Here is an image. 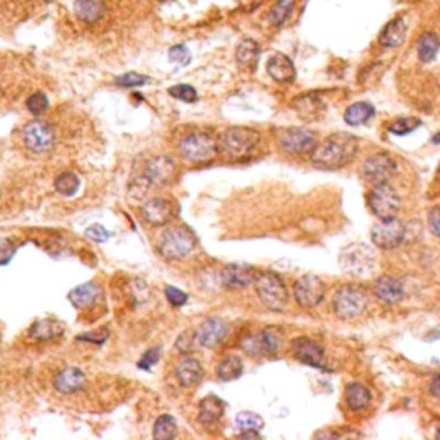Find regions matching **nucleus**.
<instances>
[{"mask_svg":"<svg viewBox=\"0 0 440 440\" xmlns=\"http://www.w3.org/2000/svg\"><path fill=\"white\" fill-rule=\"evenodd\" d=\"M360 150V142L356 136L347 133H336L323 140L322 143H316L312 151V162L315 167L336 171L344 167L356 157Z\"/></svg>","mask_w":440,"mask_h":440,"instance_id":"nucleus-1","label":"nucleus"},{"mask_svg":"<svg viewBox=\"0 0 440 440\" xmlns=\"http://www.w3.org/2000/svg\"><path fill=\"white\" fill-rule=\"evenodd\" d=\"M260 140L262 136L256 129L234 126V128L225 129L217 138V150L227 160H246L260 145Z\"/></svg>","mask_w":440,"mask_h":440,"instance_id":"nucleus-2","label":"nucleus"},{"mask_svg":"<svg viewBox=\"0 0 440 440\" xmlns=\"http://www.w3.org/2000/svg\"><path fill=\"white\" fill-rule=\"evenodd\" d=\"M255 289L265 308L272 309V312L286 309L287 303H289V293H287L284 280L276 272L258 274L255 279Z\"/></svg>","mask_w":440,"mask_h":440,"instance_id":"nucleus-3","label":"nucleus"},{"mask_svg":"<svg viewBox=\"0 0 440 440\" xmlns=\"http://www.w3.org/2000/svg\"><path fill=\"white\" fill-rule=\"evenodd\" d=\"M368 306V293L361 286L347 284L334 296V313L341 320H354L363 315Z\"/></svg>","mask_w":440,"mask_h":440,"instance_id":"nucleus-4","label":"nucleus"},{"mask_svg":"<svg viewBox=\"0 0 440 440\" xmlns=\"http://www.w3.org/2000/svg\"><path fill=\"white\" fill-rule=\"evenodd\" d=\"M196 238L189 229L174 225L162 232L158 239V251L167 260H181L195 249Z\"/></svg>","mask_w":440,"mask_h":440,"instance_id":"nucleus-5","label":"nucleus"},{"mask_svg":"<svg viewBox=\"0 0 440 440\" xmlns=\"http://www.w3.org/2000/svg\"><path fill=\"white\" fill-rule=\"evenodd\" d=\"M179 153L186 162L191 164H207L213 160L217 150V138L209 133H189L179 142Z\"/></svg>","mask_w":440,"mask_h":440,"instance_id":"nucleus-6","label":"nucleus"},{"mask_svg":"<svg viewBox=\"0 0 440 440\" xmlns=\"http://www.w3.org/2000/svg\"><path fill=\"white\" fill-rule=\"evenodd\" d=\"M368 207L373 216L379 217L380 220L394 219L401 210V198L396 188H392L389 182H380V184H373V188L370 189Z\"/></svg>","mask_w":440,"mask_h":440,"instance_id":"nucleus-7","label":"nucleus"},{"mask_svg":"<svg viewBox=\"0 0 440 440\" xmlns=\"http://www.w3.org/2000/svg\"><path fill=\"white\" fill-rule=\"evenodd\" d=\"M291 351H293V356L299 363L308 365V367L320 370L323 373L332 372V368L327 365L325 350L316 341L309 339V337H296L291 343Z\"/></svg>","mask_w":440,"mask_h":440,"instance_id":"nucleus-8","label":"nucleus"},{"mask_svg":"<svg viewBox=\"0 0 440 440\" xmlns=\"http://www.w3.org/2000/svg\"><path fill=\"white\" fill-rule=\"evenodd\" d=\"M372 242L380 249H396L406 238V227L397 217L376 222L372 227Z\"/></svg>","mask_w":440,"mask_h":440,"instance_id":"nucleus-9","label":"nucleus"},{"mask_svg":"<svg viewBox=\"0 0 440 440\" xmlns=\"http://www.w3.org/2000/svg\"><path fill=\"white\" fill-rule=\"evenodd\" d=\"M327 286L320 277L303 276L294 283V299L303 308H315L323 301Z\"/></svg>","mask_w":440,"mask_h":440,"instance_id":"nucleus-10","label":"nucleus"},{"mask_svg":"<svg viewBox=\"0 0 440 440\" xmlns=\"http://www.w3.org/2000/svg\"><path fill=\"white\" fill-rule=\"evenodd\" d=\"M279 145L286 153L299 157V155L312 153L313 148L316 146V135L306 128H287L280 131Z\"/></svg>","mask_w":440,"mask_h":440,"instance_id":"nucleus-11","label":"nucleus"},{"mask_svg":"<svg viewBox=\"0 0 440 440\" xmlns=\"http://www.w3.org/2000/svg\"><path fill=\"white\" fill-rule=\"evenodd\" d=\"M242 351L253 358L276 356L280 350V337L276 330L265 329L258 334H251L241 343Z\"/></svg>","mask_w":440,"mask_h":440,"instance_id":"nucleus-12","label":"nucleus"},{"mask_svg":"<svg viewBox=\"0 0 440 440\" xmlns=\"http://www.w3.org/2000/svg\"><path fill=\"white\" fill-rule=\"evenodd\" d=\"M23 142L30 151L45 153L55 143V133L52 126L44 121H31L23 129Z\"/></svg>","mask_w":440,"mask_h":440,"instance_id":"nucleus-13","label":"nucleus"},{"mask_svg":"<svg viewBox=\"0 0 440 440\" xmlns=\"http://www.w3.org/2000/svg\"><path fill=\"white\" fill-rule=\"evenodd\" d=\"M396 160L385 151H376L363 162V175L372 184L389 182V179L396 174Z\"/></svg>","mask_w":440,"mask_h":440,"instance_id":"nucleus-14","label":"nucleus"},{"mask_svg":"<svg viewBox=\"0 0 440 440\" xmlns=\"http://www.w3.org/2000/svg\"><path fill=\"white\" fill-rule=\"evenodd\" d=\"M175 162L167 155L150 158L143 171V182L146 186H165L174 179Z\"/></svg>","mask_w":440,"mask_h":440,"instance_id":"nucleus-15","label":"nucleus"},{"mask_svg":"<svg viewBox=\"0 0 440 440\" xmlns=\"http://www.w3.org/2000/svg\"><path fill=\"white\" fill-rule=\"evenodd\" d=\"M229 334V325L222 318L210 316L196 329V341L202 347H217L225 341Z\"/></svg>","mask_w":440,"mask_h":440,"instance_id":"nucleus-16","label":"nucleus"},{"mask_svg":"<svg viewBox=\"0 0 440 440\" xmlns=\"http://www.w3.org/2000/svg\"><path fill=\"white\" fill-rule=\"evenodd\" d=\"M255 269L249 265H236V263H232V265L224 267L220 272L222 286L231 291L246 289V287L255 283Z\"/></svg>","mask_w":440,"mask_h":440,"instance_id":"nucleus-17","label":"nucleus"},{"mask_svg":"<svg viewBox=\"0 0 440 440\" xmlns=\"http://www.w3.org/2000/svg\"><path fill=\"white\" fill-rule=\"evenodd\" d=\"M404 284L392 276H382L373 284V294L385 305H397L404 299Z\"/></svg>","mask_w":440,"mask_h":440,"instance_id":"nucleus-18","label":"nucleus"},{"mask_svg":"<svg viewBox=\"0 0 440 440\" xmlns=\"http://www.w3.org/2000/svg\"><path fill=\"white\" fill-rule=\"evenodd\" d=\"M84 385H86V375L83 373V370L76 367L62 368L54 379L55 390L59 394H64V396L79 392L81 389H84Z\"/></svg>","mask_w":440,"mask_h":440,"instance_id":"nucleus-19","label":"nucleus"},{"mask_svg":"<svg viewBox=\"0 0 440 440\" xmlns=\"http://www.w3.org/2000/svg\"><path fill=\"white\" fill-rule=\"evenodd\" d=\"M143 217L150 225H165L174 217V205L165 198H151L143 207Z\"/></svg>","mask_w":440,"mask_h":440,"instance_id":"nucleus-20","label":"nucleus"},{"mask_svg":"<svg viewBox=\"0 0 440 440\" xmlns=\"http://www.w3.org/2000/svg\"><path fill=\"white\" fill-rule=\"evenodd\" d=\"M267 73L277 83H293L296 77V68L287 55L274 54L267 61Z\"/></svg>","mask_w":440,"mask_h":440,"instance_id":"nucleus-21","label":"nucleus"},{"mask_svg":"<svg viewBox=\"0 0 440 440\" xmlns=\"http://www.w3.org/2000/svg\"><path fill=\"white\" fill-rule=\"evenodd\" d=\"M175 376H178V382L182 387L198 385L203 379L202 363L198 360H195V358H182L178 363V367H175Z\"/></svg>","mask_w":440,"mask_h":440,"instance_id":"nucleus-22","label":"nucleus"},{"mask_svg":"<svg viewBox=\"0 0 440 440\" xmlns=\"http://www.w3.org/2000/svg\"><path fill=\"white\" fill-rule=\"evenodd\" d=\"M406 33L408 26L404 17H394V19H390L389 23L385 24V28H383L382 33H380L379 41L382 47L396 48L403 44L404 38H406Z\"/></svg>","mask_w":440,"mask_h":440,"instance_id":"nucleus-23","label":"nucleus"},{"mask_svg":"<svg viewBox=\"0 0 440 440\" xmlns=\"http://www.w3.org/2000/svg\"><path fill=\"white\" fill-rule=\"evenodd\" d=\"M344 403L351 411H365L372 404V392L363 383L351 382L344 389Z\"/></svg>","mask_w":440,"mask_h":440,"instance_id":"nucleus-24","label":"nucleus"},{"mask_svg":"<svg viewBox=\"0 0 440 440\" xmlns=\"http://www.w3.org/2000/svg\"><path fill=\"white\" fill-rule=\"evenodd\" d=\"M74 12L79 21L86 24H95L104 17L105 2L104 0H76Z\"/></svg>","mask_w":440,"mask_h":440,"instance_id":"nucleus-25","label":"nucleus"},{"mask_svg":"<svg viewBox=\"0 0 440 440\" xmlns=\"http://www.w3.org/2000/svg\"><path fill=\"white\" fill-rule=\"evenodd\" d=\"M225 410V403L220 399L219 396H210L203 397L202 403H200V410H198V420L202 421L203 425H212L216 423L217 420L224 414Z\"/></svg>","mask_w":440,"mask_h":440,"instance_id":"nucleus-26","label":"nucleus"},{"mask_svg":"<svg viewBox=\"0 0 440 440\" xmlns=\"http://www.w3.org/2000/svg\"><path fill=\"white\" fill-rule=\"evenodd\" d=\"M64 334V325L59 320L45 318L35 322L30 329V337L35 341H50Z\"/></svg>","mask_w":440,"mask_h":440,"instance_id":"nucleus-27","label":"nucleus"},{"mask_svg":"<svg viewBox=\"0 0 440 440\" xmlns=\"http://www.w3.org/2000/svg\"><path fill=\"white\" fill-rule=\"evenodd\" d=\"M293 107L305 119H316L325 111V105L316 95H299L293 102Z\"/></svg>","mask_w":440,"mask_h":440,"instance_id":"nucleus-28","label":"nucleus"},{"mask_svg":"<svg viewBox=\"0 0 440 440\" xmlns=\"http://www.w3.org/2000/svg\"><path fill=\"white\" fill-rule=\"evenodd\" d=\"M375 115V108L368 102H356L344 112V121L350 126H363Z\"/></svg>","mask_w":440,"mask_h":440,"instance_id":"nucleus-29","label":"nucleus"},{"mask_svg":"<svg viewBox=\"0 0 440 440\" xmlns=\"http://www.w3.org/2000/svg\"><path fill=\"white\" fill-rule=\"evenodd\" d=\"M98 294H100V289H98L97 284L86 283L74 287L71 293L68 294V298L69 301L73 303V306H76V308H86V306L93 305L95 299L98 298Z\"/></svg>","mask_w":440,"mask_h":440,"instance_id":"nucleus-30","label":"nucleus"},{"mask_svg":"<svg viewBox=\"0 0 440 440\" xmlns=\"http://www.w3.org/2000/svg\"><path fill=\"white\" fill-rule=\"evenodd\" d=\"M260 52H262V48H260L258 41L242 40L236 48V61L242 68H253L258 62Z\"/></svg>","mask_w":440,"mask_h":440,"instance_id":"nucleus-31","label":"nucleus"},{"mask_svg":"<svg viewBox=\"0 0 440 440\" xmlns=\"http://www.w3.org/2000/svg\"><path fill=\"white\" fill-rule=\"evenodd\" d=\"M242 370H245V365H242L241 358L229 354V356L222 358L220 363L217 365V376L222 382H231L242 375Z\"/></svg>","mask_w":440,"mask_h":440,"instance_id":"nucleus-32","label":"nucleus"},{"mask_svg":"<svg viewBox=\"0 0 440 440\" xmlns=\"http://www.w3.org/2000/svg\"><path fill=\"white\" fill-rule=\"evenodd\" d=\"M440 48V38L434 31H427L420 37L417 45V52H418V59L421 62H432L437 55Z\"/></svg>","mask_w":440,"mask_h":440,"instance_id":"nucleus-33","label":"nucleus"},{"mask_svg":"<svg viewBox=\"0 0 440 440\" xmlns=\"http://www.w3.org/2000/svg\"><path fill=\"white\" fill-rule=\"evenodd\" d=\"M178 434V423L171 414H162L153 425V439L157 440H171Z\"/></svg>","mask_w":440,"mask_h":440,"instance_id":"nucleus-34","label":"nucleus"},{"mask_svg":"<svg viewBox=\"0 0 440 440\" xmlns=\"http://www.w3.org/2000/svg\"><path fill=\"white\" fill-rule=\"evenodd\" d=\"M55 191L61 193L62 196H73L79 188V178L71 171H66L55 178Z\"/></svg>","mask_w":440,"mask_h":440,"instance_id":"nucleus-35","label":"nucleus"},{"mask_svg":"<svg viewBox=\"0 0 440 440\" xmlns=\"http://www.w3.org/2000/svg\"><path fill=\"white\" fill-rule=\"evenodd\" d=\"M294 7V0H277L276 6L270 10V23L274 26H283L287 21V17L291 16Z\"/></svg>","mask_w":440,"mask_h":440,"instance_id":"nucleus-36","label":"nucleus"},{"mask_svg":"<svg viewBox=\"0 0 440 440\" xmlns=\"http://www.w3.org/2000/svg\"><path fill=\"white\" fill-rule=\"evenodd\" d=\"M421 126V121L417 117H401L397 121H394L392 124L389 126V131L396 136H406L410 133L417 131Z\"/></svg>","mask_w":440,"mask_h":440,"instance_id":"nucleus-37","label":"nucleus"},{"mask_svg":"<svg viewBox=\"0 0 440 440\" xmlns=\"http://www.w3.org/2000/svg\"><path fill=\"white\" fill-rule=\"evenodd\" d=\"M236 425H238L239 430H262L263 428V420L262 417L255 413H249V411H242L236 417Z\"/></svg>","mask_w":440,"mask_h":440,"instance_id":"nucleus-38","label":"nucleus"},{"mask_svg":"<svg viewBox=\"0 0 440 440\" xmlns=\"http://www.w3.org/2000/svg\"><path fill=\"white\" fill-rule=\"evenodd\" d=\"M169 95L174 97L175 100L186 102V104H193L198 100V91L191 86V84H175V86L169 88Z\"/></svg>","mask_w":440,"mask_h":440,"instance_id":"nucleus-39","label":"nucleus"},{"mask_svg":"<svg viewBox=\"0 0 440 440\" xmlns=\"http://www.w3.org/2000/svg\"><path fill=\"white\" fill-rule=\"evenodd\" d=\"M150 81H151V77L145 76V74L126 73L115 79V84L121 88H135V86H143V84H148Z\"/></svg>","mask_w":440,"mask_h":440,"instance_id":"nucleus-40","label":"nucleus"},{"mask_svg":"<svg viewBox=\"0 0 440 440\" xmlns=\"http://www.w3.org/2000/svg\"><path fill=\"white\" fill-rule=\"evenodd\" d=\"M26 108L33 115H41L48 108L47 95L41 93V91H37V93L30 95L26 100Z\"/></svg>","mask_w":440,"mask_h":440,"instance_id":"nucleus-41","label":"nucleus"},{"mask_svg":"<svg viewBox=\"0 0 440 440\" xmlns=\"http://www.w3.org/2000/svg\"><path fill=\"white\" fill-rule=\"evenodd\" d=\"M196 344H198V341H196V330H186V332H182L175 339V350L182 354H188L195 350Z\"/></svg>","mask_w":440,"mask_h":440,"instance_id":"nucleus-42","label":"nucleus"},{"mask_svg":"<svg viewBox=\"0 0 440 440\" xmlns=\"http://www.w3.org/2000/svg\"><path fill=\"white\" fill-rule=\"evenodd\" d=\"M169 59H171V62H175V64L186 66L191 61V54H189V50L184 45H174V47L169 50Z\"/></svg>","mask_w":440,"mask_h":440,"instance_id":"nucleus-43","label":"nucleus"},{"mask_svg":"<svg viewBox=\"0 0 440 440\" xmlns=\"http://www.w3.org/2000/svg\"><path fill=\"white\" fill-rule=\"evenodd\" d=\"M86 238L95 242H107L111 239V232L100 224H93L86 229Z\"/></svg>","mask_w":440,"mask_h":440,"instance_id":"nucleus-44","label":"nucleus"},{"mask_svg":"<svg viewBox=\"0 0 440 440\" xmlns=\"http://www.w3.org/2000/svg\"><path fill=\"white\" fill-rule=\"evenodd\" d=\"M158 361H160V347H151L138 361V367L142 370H151Z\"/></svg>","mask_w":440,"mask_h":440,"instance_id":"nucleus-45","label":"nucleus"},{"mask_svg":"<svg viewBox=\"0 0 440 440\" xmlns=\"http://www.w3.org/2000/svg\"><path fill=\"white\" fill-rule=\"evenodd\" d=\"M16 255V246L10 239L0 238V265H7Z\"/></svg>","mask_w":440,"mask_h":440,"instance_id":"nucleus-46","label":"nucleus"},{"mask_svg":"<svg viewBox=\"0 0 440 440\" xmlns=\"http://www.w3.org/2000/svg\"><path fill=\"white\" fill-rule=\"evenodd\" d=\"M165 298H167V301L171 303L172 306H182L188 301V294L182 293L181 289H178V287L174 286L165 287Z\"/></svg>","mask_w":440,"mask_h":440,"instance_id":"nucleus-47","label":"nucleus"},{"mask_svg":"<svg viewBox=\"0 0 440 440\" xmlns=\"http://www.w3.org/2000/svg\"><path fill=\"white\" fill-rule=\"evenodd\" d=\"M108 337V330L107 329H100L98 332H91V334H83V336H77V341H84V343L90 344H97V346H102V344L107 341Z\"/></svg>","mask_w":440,"mask_h":440,"instance_id":"nucleus-48","label":"nucleus"},{"mask_svg":"<svg viewBox=\"0 0 440 440\" xmlns=\"http://www.w3.org/2000/svg\"><path fill=\"white\" fill-rule=\"evenodd\" d=\"M428 225H430V231L434 232V236L440 238V205L432 207V210L428 212Z\"/></svg>","mask_w":440,"mask_h":440,"instance_id":"nucleus-49","label":"nucleus"},{"mask_svg":"<svg viewBox=\"0 0 440 440\" xmlns=\"http://www.w3.org/2000/svg\"><path fill=\"white\" fill-rule=\"evenodd\" d=\"M428 389H430L432 396L439 397V399H440V372L435 373L434 379L430 380V387H428Z\"/></svg>","mask_w":440,"mask_h":440,"instance_id":"nucleus-50","label":"nucleus"},{"mask_svg":"<svg viewBox=\"0 0 440 440\" xmlns=\"http://www.w3.org/2000/svg\"><path fill=\"white\" fill-rule=\"evenodd\" d=\"M241 439H260V432L258 430H242L239 434Z\"/></svg>","mask_w":440,"mask_h":440,"instance_id":"nucleus-51","label":"nucleus"},{"mask_svg":"<svg viewBox=\"0 0 440 440\" xmlns=\"http://www.w3.org/2000/svg\"><path fill=\"white\" fill-rule=\"evenodd\" d=\"M435 437L440 439V423H439V427H437V432H435Z\"/></svg>","mask_w":440,"mask_h":440,"instance_id":"nucleus-52","label":"nucleus"},{"mask_svg":"<svg viewBox=\"0 0 440 440\" xmlns=\"http://www.w3.org/2000/svg\"><path fill=\"white\" fill-rule=\"evenodd\" d=\"M434 143H440V135L435 136V138H434Z\"/></svg>","mask_w":440,"mask_h":440,"instance_id":"nucleus-53","label":"nucleus"},{"mask_svg":"<svg viewBox=\"0 0 440 440\" xmlns=\"http://www.w3.org/2000/svg\"><path fill=\"white\" fill-rule=\"evenodd\" d=\"M162 2H167V0H162Z\"/></svg>","mask_w":440,"mask_h":440,"instance_id":"nucleus-54","label":"nucleus"}]
</instances>
